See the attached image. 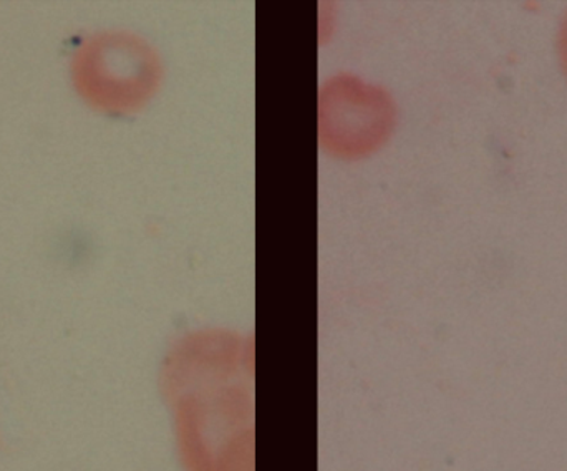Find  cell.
<instances>
[{"mask_svg": "<svg viewBox=\"0 0 567 471\" xmlns=\"http://www.w3.org/2000/svg\"><path fill=\"white\" fill-rule=\"evenodd\" d=\"M558 57L563 72H565L567 79V12L566 16L563 17L561 25H559L558 30Z\"/></svg>", "mask_w": 567, "mask_h": 471, "instance_id": "1", "label": "cell"}]
</instances>
